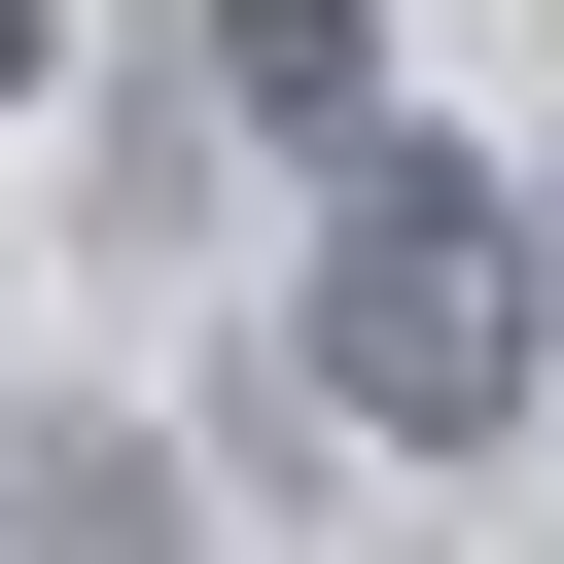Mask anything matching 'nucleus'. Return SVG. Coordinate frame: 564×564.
Segmentation results:
<instances>
[{
    "instance_id": "4",
    "label": "nucleus",
    "mask_w": 564,
    "mask_h": 564,
    "mask_svg": "<svg viewBox=\"0 0 564 564\" xmlns=\"http://www.w3.org/2000/svg\"><path fill=\"white\" fill-rule=\"evenodd\" d=\"M0 106H70V0H0Z\"/></svg>"
},
{
    "instance_id": "5",
    "label": "nucleus",
    "mask_w": 564,
    "mask_h": 564,
    "mask_svg": "<svg viewBox=\"0 0 564 564\" xmlns=\"http://www.w3.org/2000/svg\"><path fill=\"white\" fill-rule=\"evenodd\" d=\"M529 212H564V176H529Z\"/></svg>"
},
{
    "instance_id": "3",
    "label": "nucleus",
    "mask_w": 564,
    "mask_h": 564,
    "mask_svg": "<svg viewBox=\"0 0 564 564\" xmlns=\"http://www.w3.org/2000/svg\"><path fill=\"white\" fill-rule=\"evenodd\" d=\"M0 564H176V458L141 423H0Z\"/></svg>"
},
{
    "instance_id": "2",
    "label": "nucleus",
    "mask_w": 564,
    "mask_h": 564,
    "mask_svg": "<svg viewBox=\"0 0 564 564\" xmlns=\"http://www.w3.org/2000/svg\"><path fill=\"white\" fill-rule=\"evenodd\" d=\"M212 106L352 176V141H388V0H212Z\"/></svg>"
},
{
    "instance_id": "1",
    "label": "nucleus",
    "mask_w": 564,
    "mask_h": 564,
    "mask_svg": "<svg viewBox=\"0 0 564 564\" xmlns=\"http://www.w3.org/2000/svg\"><path fill=\"white\" fill-rule=\"evenodd\" d=\"M529 352H564V212H529L494 141H352V176H317V423L494 458Z\"/></svg>"
}]
</instances>
